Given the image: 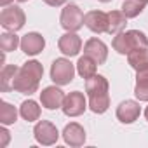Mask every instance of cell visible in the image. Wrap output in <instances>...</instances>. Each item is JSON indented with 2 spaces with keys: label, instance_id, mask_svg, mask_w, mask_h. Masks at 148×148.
<instances>
[{
  "label": "cell",
  "instance_id": "cell-17",
  "mask_svg": "<svg viewBox=\"0 0 148 148\" xmlns=\"http://www.w3.org/2000/svg\"><path fill=\"white\" fill-rule=\"evenodd\" d=\"M18 70L19 68L16 64H5L2 68V71H0V89H2V92H7L12 89V82H14Z\"/></svg>",
  "mask_w": 148,
  "mask_h": 148
},
{
  "label": "cell",
  "instance_id": "cell-14",
  "mask_svg": "<svg viewBox=\"0 0 148 148\" xmlns=\"http://www.w3.org/2000/svg\"><path fill=\"white\" fill-rule=\"evenodd\" d=\"M63 139L70 146H82L86 143V131L80 124L70 122L63 131Z\"/></svg>",
  "mask_w": 148,
  "mask_h": 148
},
{
  "label": "cell",
  "instance_id": "cell-30",
  "mask_svg": "<svg viewBox=\"0 0 148 148\" xmlns=\"http://www.w3.org/2000/svg\"><path fill=\"white\" fill-rule=\"evenodd\" d=\"M145 117H146V120H148V106H146V110H145Z\"/></svg>",
  "mask_w": 148,
  "mask_h": 148
},
{
  "label": "cell",
  "instance_id": "cell-32",
  "mask_svg": "<svg viewBox=\"0 0 148 148\" xmlns=\"http://www.w3.org/2000/svg\"><path fill=\"white\" fill-rule=\"evenodd\" d=\"M99 2H105L106 4V2H112V0H99Z\"/></svg>",
  "mask_w": 148,
  "mask_h": 148
},
{
  "label": "cell",
  "instance_id": "cell-1",
  "mask_svg": "<svg viewBox=\"0 0 148 148\" xmlns=\"http://www.w3.org/2000/svg\"><path fill=\"white\" fill-rule=\"evenodd\" d=\"M44 75V68L38 61H26L16 73L12 89L21 94H33L38 91V82Z\"/></svg>",
  "mask_w": 148,
  "mask_h": 148
},
{
  "label": "cell",
  "instance_id": "cell-33",
  "mask_svg": "<svg viewBox=\"0 0 148 148\" xmlns=\"http://www.w3.org/2000/svg\"><path fill=\"white\" fill-rule=\"evenodd\" d=\"M18 2H28V0H18Z\"/></svg>",
  "mask_w": 148,
  "mask_h": 148
},
{
  "label": "cell",
  "instance_id": "cell-5",
  "mask_svg": "<svg viewBox=\"0 0 148 148\" xmlns=\"http://www.w3.org/2000/svg\"><path fill=\"white\" fill-rule=\"evenodd\" d=\"M84 18L86 16L77 4H68L61 12L59 23L66 32H77L84 26Z\"/></svg>",
  "mask_w": 148,
  "mask_h": 148
},
{
  "label": "cell",
  "instance_id": "cell-15",
  "mask_svg": "<svg viewBox=\"0 0 148 148\" xmlns=\"http://www.w3.org/2000/svg\"><path fill=\"white\" fill-rule=\"evenodd\" d=\"M86 92L87 96H105L108 94V80L103 75H92L86 80Z\"/></svg>",
  "mask_w": 148,
  "mask_h": 148
},
{
  "label": "cell",
  "instance_id": "cell-2",
  "mask_svg": "<svg viewBox=\"0 0 148 148\" xmlns=\"http://www.w3.org/2000/svg\"><path fill=\"white\" fill-rule=\"evenodd\" d=\"M113 49L119 54H129L136 49H143L148 45V38L143 32L139 30H129V32H120L113 37L112 42Z\"/></svg>",
  "mask_w": 148,
  "mask_h": 148
},
{
  "label": "cell",
  "instance_id": "cell-10",
  "mask_svg": "<svg viewBox=\"0 0 148 148\" xmlns=\"http://www.w3.org/2000/svg\"><path fill=\"white\" fill-rule=\"evenodd\" d=\"M84 25L94 32V33H106V28H108V12H103V11H89L84 18Z\"/></svg>",
  "mask_w": 148,
  "mask_h": 148
},
{
  "label": "cell",
  "instance_id": "cell-27",
  "mask_svg": "<svg viewBox=\"0 0 148 148\" xmlns=\"http://www.w3.org/2000/svg\"><path fill=\"white\" fill-rule=\"evenodd\" d=\"M0 134H2V143H0V145L5 146V145H7V141H9V131H7L5 127H2V129H0Z\"/></svg>",
  "mask_w": 148,
  "mask_h": 148
},
{
  "label": "cell",
  "instance_id": "cell-21",
  "mask_svg": "<svg viewBox=\"0 0 148 148\" xmlns=\"http://www.w3.org/2000/svg\"><path fill=\"white\" fill-rule=\"evenodd\" d=\"M16 120H18V110L11 103L2 101L0 103V122H2L4 125H11Z\"/></svg>",
  "mask_w": 148,
  "mask_h": 148
},
{
  "label": "cell",
  "instance_id": "cell-31",
  "mask_svg": "<svg viewBox=\"0 0 148 148\" xmlns=\"http://www.w3.org/2000/svg\"><path fill=\"white\" fill-rule=\"evenodd\" d=\"M139 2H143V4L146 5V4H148V0H139Z\"/></svg>",
  "mask_w": 148,
  "mask_h": 148
},
{
  "label": "cell",
  "instance_id": "cell-22",
  "mask_svg": "<svg viewBox=\"0 0 148 148\" xmlns=\"http://www.w3.org/2000/svg\"><path fill=\"white\" fill-rule=\"evenodd\" d=\"M18 45H21V40H19V37L16 35V32H7V33H2V35H0V49H2L4 52L16 51Z\"/></svg>",
  "mask_w": 148,
  "mask_h": 148
},
{
  "label": "cell",
  "instance_id": "cell-23",
  "mask_svg": "<svg viewBox=\"0 0 148 148\" xmlns=\"http://www.w3.org/2000/svg\"><path fill=\"white\" fill-rule=\"evenodd\" d=\"M110 106V96H91L89 98V108L94 113H105Z\"/></svg>",
  "mask_w": 148,
  "mask_h": 148
},
{
  "label": "cell",
  "instance_id": "cell-24",
  "mask_svg": "<svg viewBox=\"0 0 148 148\" xmlns=\"http://www.w3.org/2000/svg\"><path fill=\"white\" fill-rule=\"evenodd\" d=\"M145 4L139 2V0H124L122 4V12L125 14V18H136L143 12Z\"/></svg>",
  "mask_w": 148,
  "mask_h": 148
},
{
  "label": "cell",
  "instance_id": "cell-26",
  "mask_svg": "<svg viewBox=\"0 0 148 148\" xmlns=\"http://www.w3.org/2000/svg\"><path fill=\"white\" fill-rule=\"evenodd\" d=\"M136 82H148V66L136 71Z\"/></svg>",
  "mask_w": 148,
  "mask_h": 148
},
{
  "label": "cell",
  "instance_id": "cell-13",
  "mask_svg": "<svg viewBox=\"0 0 148 148\" xmlns=\"http://www.w3.org/2000/svg\"><path fill=\"white\" fill-rule=\"evenodd\" d=\"M139 113H141L139 103H136L132 99H125L117 106V119L122 124H132L139 117Z\"/></svg>",
  "mask_w": 148,
  "mask_h": 148
},
{
  "label": "cell",
  "instance_id": "cell-6",
  "mask_svg": "<svg viewBox=\"0 0 148 148\" xmlns=\"http://www.w3.org/2000/svg\"><path fill=\"white\" fill-rule=\"evenodd\" d=\"M86 108H87V101L80 91H73V92L66 94L63 106H61V110L66 117H79L86 112Z\"/></svg>",
  "mask_w": 148,
  "mask_h": 148
},
{
  "label": "cell",
  "instance_id": "cell-7",
  "mask_svg": "<svg viewBox=\"0 0 148 148\" xmlns=\"http://www.w3.org/2000/svg\"><path fill=\"white\" fill-rule=\"evenodd\" d=\"M33 134H35L37 143H40L44 146L54 145L58 141V138H59V132H58L56 125L52 122H49V120H40L33 129Z\"/></svg>",
  "mask_w": 148,
  "mask_h": 148
},
{
  "label": "cell",
  "instance_id": "cell-8",
  "mask_svg": "<svg viewBox=\"0 0 148 148\" xmlns=\"http://www.w3.org/2000/svg\"><path fill=\"white\" fill-rule=\"evenodd\" d=\"M64 98H66V94L59 87H56V86H49V87H45L40 92V103L47 110H58V108H61Z\"/></svg>",
  "mask_w": 148,
  "mask_h": 148
},
{
  "label": "cell",
  "instance_id": "cell-19",
  "mask_svg": "<svg viewBox=\"0 0 148 148\" xmlns=\"http://www.w3.org/2000/svg\"><path fill=\"white\" fill-rule=\"evenodd\" d=\"M96 61L91 58V56H82L80 59H79V63H77V71H79V75L82 77V79H91L92 75H96Z\"/></svg>",
  "mask_w": 148,
  "mask_h": 148
},
{
  "label": "cell",
  "instance_id": "cell-11",
  "mask_svg": "<svg viewBox=\"0 0 148 148\" xmlns=\"http://www.w3.org/2000/svg\"><path fill=\"white\" fill-rule=\"evenodd\" d=\"M58 47H59V51L64 54V56H77L79 52H80V49H82V40H80V37L75 33V32H68V33H64L61 38H59V42H58Z\"/></svg>",
  "mask_w": 148,
  "mask_h": 148
},
{
  "label": "cell",
  "instance_id": "cell-3",
  "mask_svg": "<svg viewBox=\"0 0 148 148\" xmlns=\"http://www.w3.org/2000/svg\"><path fill=\"white\" fill-rule=\"evenodd\" d=\"M75 77V68L73 64L64 59V58H58L54 59L52 66H51V80L58 86H66L73 80Z\"/></svg>",
  "mask_w": 148,
  "mask_h": 148
},
{
  "label": "cell",
  "instance_id": "cell-16",
  "mask_svg": "<svg viewBox=\"0 0 148 148\" xmlns=\"http://www.w3.org/2000/svg\"><path fill=\"white\" fill-rule=\"evenodd\" d=\"M127 25V18L122 11H110L108 12V28H106V33L110 35H117L120 33Z\"/></svg>",
  "mask_w": 148,
  "mask_h": 148
},
{
  "label": "cell",
  "instance_id": "cell-28",
  "mask_svg": "<svg viewBox=\"0 0 148 148\" xmlns=\"http://www.w3.org/2000/svg\"><path fill=\"white\" fill-rule=\"evenodd\" d=\"M44 2L47 5H51V7H59V5H63L66 2V0H44Z\"/></svg>",
  "mask_w": 148,
  "mask_h": 148
},
{
  "label": "cell",
  "instance_id": "cell-25",
  "mask_svg": "<svg viewBox=\"0 0 148 148\" xmlns=\"http://www.w3.org/2000/svg\"><path fill=\"white\" fill-rule=\"evenodd\" d=\"M134 94L139 101H148V82H136Z\"/></svg>",
  "mask_w": 148,
  "mask_h": 148
},
{
  "label": "cell",
  "instance_id": "cell-9",
  "mask_svg": "<svg viewBox=\"0 0 148 148\" xmlns=\"http://www.w3.org/2000/svg\"><path fill=\"white\" fill-rule=\"evenodd\" d=\"M84 54H86V56H91L98 64H103V63L106 61V58H108V47H106V44H105L103 40L92 37V38H89V40L86 42V45H84Z\"/></svg>",
  "mask_w": 148,
  "mask_h": 148
},
{
  "label": "cell",
  "instance_id": "cell-12",
  "mask_svg": "<svg viewBox=\"0 0 148 148\" xmlns=\"http://www.w3.org/2000/svg\"><path fill=\"white\" fill-rule=\"evenodd\" d=\"M21 51L25 52V54H28V56H37L38 52H42L44 51V47H45V40H44V37L40 35V33H37V32H32V33H26L23 38H21Z\"/></svg>",
  "mask_w": 148,
  "mask_h": 148
},
{
  "label": "cell",
  "instance_id": "cell-20",
  "mask_svg": "<svg viewBox=\"0 0 148 148\" xmlns=\"http://www.w3.org/2000/svg\"><path fill=\"white\" fill-rule=\"evenodd\" d=\"M19 113L25 120L28 122H33V120H38L40 117V106L33 101V99H28V101H23L21 106H19Z\"/></svg>",
  "mask_w": 148,
  "mask_h": 148
},
{
  "label": "cell",
  "instance_id": "cell-4",
  "mask_svg": "<svg viewBox=\"0 0 148 148\" xmlns=\"http://www.w3.org/2000/svg\"><path fill=\"white\" fill-rule=\"evenodd\" d=\"M26 23V16L23 12L21 7L18 5H9V7H4L2 12H0V25H2L5 30L9 32H18L25 26Z\"/></svg>",
  "mask_w": 148,
  "mask_h": 148
},
{
  "label": "cell",
  "instance_id": "cell-29",
  "mask_svg": "<svg viewBox=\"0 0 148 148\" xmlns=\"http://www.w3.org/2000/svg\"><path fill=\"white\" fill-rule=\"evenodd\" d=\"M11 2H12V0H0V5H2V7H7Z\"/></svg>",
  "mask_w": 148,
  "mask_h": 148
},
{
  "label": "cell",
  "instance_id": "cell-18",
  "mask_svg": "<svg viewBox=\"0 0 148 148\" xmlns=\"http://www.w3.org/2000/svg\"><path fill=\"white\" fill-rule=\"evenodd\" d=\"M127 63L136 71L141 70V68H145V66H148V49L143 47V49H136V51L129 52L127 54Z\"/></svg>",
  "mask_w": 148,
  "mask_h": 148
}]
</instances>
